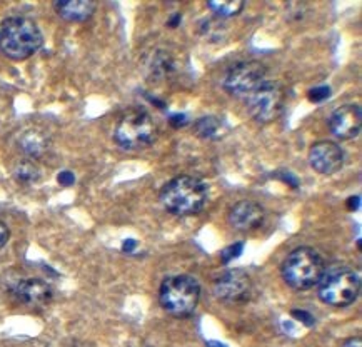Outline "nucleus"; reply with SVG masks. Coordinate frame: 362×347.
<instances>
[{
    "label": "nucleus",
    "mask_w": 362,
    "mask_h": 347,
    "mask_svg": "<svg viewBox=\"0 0 362 347\" xmlns=\"http://www.w3.org/2000/svg\"><path fill=\"white\" fill-rule=\"evenodd\" d=\"M326 262L313 247H297L282 262V277L296 290L313 289L326 272Z\"/></svg>",
    "instance_id": "nucleus-3"
},
{
    "label": "nucleus",
    "mask_w": 362,
    "mask_h": 347,
    "mask_svg": "<svg viewBox=\"0 0 362 347\" xmlns=\"http://www.w3.org/2000/svg\"><path fill=\"white\" fill-rule=\"evenodd\" d=\"M8 237H11V230H8L6 222L0 220V249L7 246Z\"/></svg>",
    "instance_id": "nucleus-24"
},
{
    "label": "nucleus",
    "mask_w": 362,
    "mask_h": 347,
    "mask_svg": "<svg viewBox=\"0 0 362 347\" xmlns=\"http://www.w3.org/2000/svg\"><path fill=\"white\" fill-rule=\"evenodd\" d=\"M245 7V4L243 0H229V2H207V8L217 18H232L238 17L243 8Z\"/></svg>",
    "instance_id": "nucleus-18"
},
{
    "label": "nucleus",
    "mask_w": 362,
    "mask_h": 347,
    "mask_svg": "<svg viewBox=\"0 0 362 347\" xmlns=\"http://www.w3.org/2000/svg\"><path fill=\"white\" fill-rule=\"evenodd\" d=\"M201 286L190 276H170L162 282L159 300L162 309L174 317H189L197 309Z\"/></svg>",
    "instance_id": "nucleus-4"
},
{
    "label": "nucleus",
    "mask_w": 362,
    "mask_h": 347,
    "mask_svg": "<svg viewBox=\"0 0 362 347\" xmlns=\"http://www.w3.org/2000/svg\"><path fill=\"white\" fill-rule=\"evenodd\" d=\"M159 129L146 110L132 109L125 112L115 126V142L125 151H142L157 141Z\"/></svg>",
    "instance_id": "nucleus-5"
},
{
    "label": "nucleus",
    "mask_w": 362,
    "mask_h": 347,
    "mask_svg": "<svg viewBox=\"0 0 362 347\" xmlns=\"http://www.w3.org/2000/svg\"><path fill=\"white\" fill-rule=\"evenodd\" d=\"M266 81L267 67L257 60H245L227 69L222 78V87L235 97H247Z\"/></svg>",
    "instance_id": "nucleus-8"
},
{
    "label": "nucleus",
    "mask_w": 362,
    "mask_h": 347,
    "mask_svg": "<svg viewBox=\"0 0 362 347\" xmlns=\"http://www.w3.org/2000/svg\"><path fill=\"white\" fill-rule=\"evenodd\" d=\"M194 131L199 137L207 139V141H219L226 136V124L224 120L214 117V115H209V117H202L196 120L194 124Z\"/></svg>",
    "instance_id": "nucleus-16"
},
{
    "label": "nucleus",
    "mask_w": 362,
    "mask_h": 347,
    "mask_svg": "<svg viewBox=\"0 0 362 347\" xmlns=\"http://www.w3.org/2000/svg\"><path fill=\"white\" fill-rule=\"evenodd\" d=\"M17 146L22 154L29 157V160H34L47 154L50 149V139L47 134L39 131V129H29V131L21 134Z\"/></svg>",
    "instance_id": "nucleus-14"
},
{
    "label": "nucleus",
    "mask_w": 362,
    "mask_h": 347,
    "mask_svg": "<svg viewBox=\"0 0 362 347\" xmlns=\"http://www.w3.org/2000/svg\"><path fill=\"white\" fill-rule=\"evenodd\" d=\"M160 202L170 214L179 217L197 216L209 202V187L201 179L180 175L167 182L160 192Z\"/></svg>",
    "instance_id": "nucleus-1"
},
{
    "label": "nucleus",
    "mask_w": 362,
    "mask_h": 347,
    "mask_svg": "<svg viewBox=\"0 0 362 347\" xmlns=\"http://www.w3.org/2000/svg\"><path fill=\"white\" fill-rule=\"evenodd\" d=\"M180 20H182V16H180V13H174V16L169 18L167 24H169V27H173V29H175V27L180 24Z\"/></svg>",
    "instance_id": "nucleus-29"
},
{
    "label": "nucleus",
    "mask_w": 362,
    "mask_h": 347,
    "mask_svg": "<svg viewBox=\"0 0 362 347\" xmlns=\"http://www.w3.org/2000/svg\"><path fill=\"white\" fill-rule=\"evenodd\" d=\"M55 12L67 22H86L94 16L97 4L92 0H60L54 4Z\"/></svg>",
    "instance_id": "nucleus-15"
},
{
    "label": "nucleus",
    "mask_w": 362,
    "mask_h": 347,
    "mask_svg": "<svg viewBox=\"0 0 362 347\" xmlns=\"http://www.w3.org/2000/svg\"><path fill=\"white\" fill-rule=\"evenodd\" d=\"M331 132L341 141H351L361 134L362 129V112L356 104H346L334 110L329 117Z\"/></svg>",
    "instance_id": "nucleus-11"
},
{
    "label": "nucleus",
    "mask_w": 362,
    "mask_h": 347,
    "mask_svg": "<svg viewBox=\"0 0 362 347\" xmlns=\"http://www.w3.org/2000/svg\"><path fill=\"white\" fill-rule=\"evenodd\" d=\"M309 164L315 172L322 175H332L344 165V151L336 142L321 141L310 147Z\"/></svg>",
    "instance_id": "nucleus-10"
},
{
    "label": "nucleus",
    "mask_w": 362,
    "mask_h": 347,
    "mask_svg": "<svg viewBox=\"0 0 362 347\" xmlns=\"http://www.w3.org/2000/svg\"><path fill=\"white\" fill-rule=\"evenodd\" d=\"M13 177L21 184H35L40 180L42 174L34 160L25 159L16 164V167H13Z\"/></svg>",
    "instance_id": "nucleus-17"
},
{
    "label": "nucleus",
    "mask_w": 362,
    "mask_h": 347,
    "mask_svg": "<svg viewBox=\"0 0 362 347\" xmlns=\"http://www.w3.org/2000/svg\"><path fill=\"white\" fill-rule=\"evenodd\" d=\"M151 69H152V72L156 73V76L165 77L167 73L174 71V60H173V57H170V55H167L165 52H157L154 55V59H152Z\"/></svg>",
    "instance_id": "nucleus-19"
},
{
    "label": "nucleus",
    "mask_w": 362,
    "mask_h": 347,
    "mask_svg": "<svg viewBox=\"0 0 362 347\" xmlns=\"http://www.w3.org/2000/svg\"><path fill=\"white\" fill-rule=\"evenodd\" d=\"M57 180H59L60 186L69 187V186H72L74 182H76V175H74L71 170H62V172L57 175Z\"/></svg>",
    "instance_id": "nucleus-22"
},
{
    "label": "nucleus",
    "mask_w": 362,
    "mask_h": 347,
    "mask_svg": "<svg viewBox=\"0 0 362 347\" xmlns=\"http://www.w3.org/2000/svg\"><path fill=\"white\" fill-rule=\"evenodd\" d=\"M170 126L173 127H175V129H179V127H185L189 124V119H187V115H184V114H174V115H170Z\"/></svg>",
    "instance_id": "nucleus-23"
},
{
    "label": "nucleus",
    "mask_w": 362,
    "mask_h": 347,
    "mask_svg": "<svg viewBox=\"0 0 362 347\" xmlns=\"http://www.w3.org/2000/svg\"><path fill=\"white\" fill-rule=\"evenodd\" d=\"M243 251H244L243 242H238V244H234V246H229L227 249H224L221 254L222 264H229L232 259H238L240 254H243Z\"/></svg>",
    "instance_id": "nucleus-20"
},
{
    "label": "nucleus",
    "mask_w": 362,
    "mask_h": 347,
    "mask_svg": "<svg viewBox=\"0 0 362 347\" xmlns=\"http://www.w3.org/2000/svg\"><path fill=\"white\" fill-rule=\"evenodd\" d=\"M264 219H266V212L252 201H240L229 211V224L240 233H249V230L261 228Z\"/></svg>",
    "instance_id": "nucleus-13"
},
{
    "label": "nucleus",
    "mask_w": 362,
    "mask_h": 347,
    "mask_svg": "<svg viewBox=\"0 0 362 347\" xmlns=\"http://www.w3.org/2000/svg\"><path fill=\"white\" fill-rule=\"evenodd\" d=\"M207 346L209 347H227L226 344H221V342H212V341L207 342Z\"/></svg>",
    "instance_id": "nucleus-30"
},
{
    "label": "nucleus",
    "mask_w": 362,
    "mask_h": 347,
    "mask_svg": "<svg viewBox=\"0 0 362 347\" xmlns=\"http://www.w3.org/2000/svg\"><path fill=\"white\" fill-rule=\"evenodd\" d=\"M329 95H331V89H329V87H326V86L315 87V89L309 92V99L313 102H322V100H326Z\"/></svg>",
    "instance_id": "nucleus-21"
},
{
    "label": "nucleus",
    "mask_w": 362,
    "mask_h": 347,
    "mask_svg": "<svg viewBox=\"0 0 362 347\" xmlns=\"http://www.w3.org/2000/svg\"><path fill=\"white\" fill-rule=\"evenodd\" d=\"M136 247H137V240L125 239L124 244H122V252L131 254V252H134V249H136Z\"/></svg>",
    "instance_id": "nucleus-26"
},
{
    "label": "nucleus",
    "mask_w": 362,
    "mask_h": 347,
    "mask_svg": "<svg viewBox=\"0 0 362 347\" xmlns=\"http://www.w3.org/2000/svg\"><path fill=\"white\" fill-rule=\"evenodd\" d=\"M292 316H294L296 319H299V321H303L305 326H314V317L310 316L309 312H305V311H292Z\"/></svg>",
    "instance_id": "nucleus-25"
},
{
    "label": "nucleus",
    "mask_w": 362,
    "mask_h": 347,
    "mask_svg": "<svg viewBox=\"0 0 362 347\" xmlns=\"http://www.w3.org/2000/svg\"><path fill=\"white\" fill-rule=\"evenodd\" d=\"M319 299L331 307H347L361 293V277L349 267L326 269L319 282Z\"/></svg>",
    "instance_id": "nucleus-6"
},
{
    "label": "nucleus",
    "mask_w": 362,
    "mask_h": 347,
    "mask_svg": "<svg viewBox=\"0 0 362 347\" xmlns=\"http://www.w3.org/2000/svg\"><path fill=\"white\" fill-rule=\"evenodd\" d=\"M216 298L226 304L249 302L254 294V284L245 271L232 269L222 274L214 284Z\"/></svg>",
    "instance_id": "nucleus-9"
},
{
    "label": "nucleus",
    "mask_w": 362,
    "mask_h": 347,
    "mask_svg": "<svg viewBox=\"0 0 362 347\" xmlns=\"http://www.w3.org/2000/svg\"><path fill=\"white\" fill-rule=\"evenodd\" d=\"M341 347H362V339L359 336L351 337V339H347Z\"/></svg>",
    "instance_id": "nucleus-28"
},
{
    "label": "nucleus",
    "mask_w": 362,
    "mask_h": 347,
    "mask_svg": "<svg viewBox=\"0 0 362 347\" xmlns=\"http://www.w3.org/2000/svg\"><path fill=\"white\" fill-rule=\"evenodd\" d=\"M361 206V197L356 196V197H349L347 199V209L349 211H357Z\"/></svg>",
    "instance_id": "nucleus-27"
},
{
    "label": "nucleus",
    "mask_w": 362,
    "mask_h": 347,
    "mask_svg": "<svg viewBox=\"0 0 362 347\" xmlns=\"http://www.w3.org/2000/svg\"><path fill=\"white\" fill-rule=\"evenodd\" d=\"M12 294L22 304L30 305V307H42L54 298V290L50 284L42 279H35V277L17 281L12 288Z\"/></svg>",
    "instance_id": "nucleus-12"
},
{
    "label": "nucleus",
    "mask_w": 362,
    "mask_h": 347,
    "mask_svg": "<svg viewBox=\"0 0 362 347\" xmlns=\"http://www.w3.org/2000/svg\"><path fill=\"white\" fill-rule=\"evenodd\" d=\"M245 107L250 117L259 124H271L286 107V92L279 82L266 81L245 97Z\"/></svg>",
    "instance_id": "nucleus-7"
},
{
    "label": "nucleus",
    "mask_w": 362,
    "mask_h": 347,
    "mask_svg": "<svg viewBox=\"0 0 362 347\" xmlns=\"http://www.w3.org/2000/svg\"><path fill=\"white\" fill-rule=\"evenodd\" d=\"M44 44V35L32 18L8 17L0 22V52L11 60H25Z\"/></svg>",
    "instance_id": "nucleus-2"
}]
</instances>
